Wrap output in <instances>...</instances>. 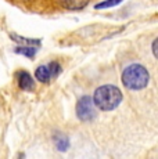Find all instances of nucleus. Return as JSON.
I'll use <instances>...</instances> for the list:
<instances>
[{
  "label": "nucleus",
  "mask_w": 158,
  "mask_h": 159,
  "mask_svg": "<svg viewBox=\"0 0 158 159\" xmlns=\"http://www.w3.org/2000/svg\"><path fill=\"white\" fill-rule=\"evenodd\" d=\"M10 39L13 42H17L18 44H25V46H36L40 47L42 40L40 39H32V38H25V36H20L17 33H10Z\"/></svg>",
  "instance_id": "nucleus-9"
},
{
  "label": "nucleus",
  "mask_w": 158,
  "mask_h": 159,
  "mask_svg": "<svg viewBox=\"0 0 158 159\" xmlns=\"http://www.w3.org/2000/svg\"><path fill=\"white\" fill-rule=\"evenodd\" d=\"M89 2L90 0H60V4L64 8H67V10L79 11V10H83L89 4Z\"/></svg>",
  "instance_id": "nucleus-5"
},
{
  "label": "nucleus",
  "mask_w": 158,
  "mask_h": 159,
  "mask_svg": "<svg viewBox=\"0 0 158 159\" xmlns=\"http://www.w3.org/2000/svg\"><path fill=\"white\" fill-rule=\"evenodd\" d=\"M16 79H17V84L21 90L24 91H33L35 90V80L31 76V73L24 71V69H20L16 73Z\"/></svg>",
  "instance_id": "nucleus-4"
},
{
  "label": "nucleus",
  "mask_w": 158,
  "mask_h": 159,
  "mask_svg": "<svg viewBox=\"0 0 158 159\" xmlns=\"http://www.w3.org/2000/svg\"><path fill=\"white\" fill-rule=\"evenodd\" d=\"M121 80L128 90L139 91L148 86L150 73H148L147 68L143 66L142 64H130L123 69Z\"/></svg>",
  "instance_id": "nucleus-2"
},
{
  "label": "nucleus",
  "mask_w": 158,
  "mask_h": 159,
  "mask_svg": "<svg viewBox=\"0 0 158 159\" xmlns=\"http://www.w3.org/2000/svg\"><path fill=\"white\" fill-rule=\"evenodd\" d=\"M53 141L54 145H56L57 151L60 152H67L69 148V139L63 133H56L53 136Z\"/></svg>",
  "instance_id": "nucleus-8"
},
{
  "label": "nucleus",
  "mask_w": 158,
  "mask_h": 159,
  "mask_svg": "<svg viewBox=\"0 0 158 159\" xmlns=\"http://www.w3.org/2000/svg\"><path fill=\"white\" fill-rule=\"evenodd\" d=\"M122 2H123V0H103V2L95 4V8H96V10H105V8L115 7V6L121 4Z\"/></svg>",
  "instance_id": "nucleus-10"
},
{
  "label": "nucleus",
  "mask_w": 158,
  "mask_h": 159,
  "mask_svg": "<svg viewBox=\"0 0 158 159\" xmlns=\"http://www.w3.org/2000/svg\"><path fill=\"white\" fill-rule=\"evenodd\" d=\"M35 78H36V80L43 83V84H49L51 80H53L50 69H49L47 65H39L35 71Z\"/></svg>",
  "instance_id": "nucleus-6"
},
{
  "label": "nucleus",
  "mask_w": 158,
  "mask_h": 159,
  "mask_svg": "<svg viewBox=\"0 0 158 159\" xmlns=\"http://www.w3.org/2000/svg\"><path fill=\"white\" fill-rule=\"evenodd\" d=\"M38 50H39V47H36V46L20 44V46H17V47L14 48V53L29 58V60H33V58L36 57V54H38Z\"/></svg>",
  "instance_id": "nucleus-7"
},
{
  "label": "nucleus",
  "mask_w": 158,
  "mask_h": 159,
  "mask_svg": "<svg viewBox=\"0 0 158 159\" xmlns=\"http://www.w3.org/2000/svg\"><path fill=\"white\" fill-rule=\"evenodd\" d=\"M151 51H153L154 57L158 60V38H156L153 40V44H151Z\"/></svg>",
  "instance_id": "nucleus-12"
},
{
  "label": "nucleus",
  "mask_w": 158,
  "mask_h": 159,
  "mask_svg": "<svg viewBox=\"0 0 158 159\" xmlns=\"http://www.w3.org/2000/svg\"><path fill=\"white\" fill-rule=\"evenodd\" d=\"M92 98L99 109L110 112L119 107V104L123 100V96L122 91L114 84H103V86L96 89Z\"/></svg>",
  "instance_id": "nucleus-1"
},
{
  "label": "nucleus",
  "mask_w": 158,
  "mask_h": 159,
  "mask_svg": "<svg viewBox=\"0 0 158 159\" xmlns=\"http://www.w3.org/2000/svg\"><path fill=\"white\" fill-rule=\"evenodd\" d=\"M77 116L81 122H92L96 118V105L90 96H83L78 100L77 108H75Z\"/></svg>",
  "instance_id": "nucleus-3"
},
{
  "label": "nucleus",
  "mask_w": 158,
  "mask_h": 159,
  "mask_svg": "<svg viewBox=\"0 0 158 159\" xmlns=\"http://www.w3.org/2000/svg\"><path fill=\"white\" fill-rule=\"evenodd\" d=\"M49 69H50V73H51V78H57V76L60 75V73L63 72V66L60 62H57V61H51V62L47 64Z\"/></svg>",
  "instance_id": "nucleus-11"
}]
</instances>
